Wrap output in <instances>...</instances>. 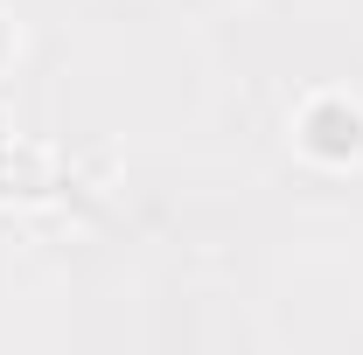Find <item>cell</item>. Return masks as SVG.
<instances>
[{
  "mask_svg": "<svg viewBox=\"0 0 363 355\" xmlns=\"http://www.w3.org/2000/svg\"><path fill=\"white\" fill-rule=\"evenodd\" d=\"M294 139H301V153H315L321 168H342V161L363 153V112L350 98H315V105L301 112Z\"/></svg>",
  "mask_w": 363,
  "mask_h": 355,
  "instance_id": "1",
  "label": "cell"
},
{
  "mask_svg": "<svg viewBox=\"0 0 363 355\" xmlns=\"http://www.w3.org/2000/svg\"><path fill=\"white\" fill-rule=\"evenodd\" d=\"M0 56H7V21H0Z\"/></svg>",
  "mask_w": 363,
  "mask_h": 355,
  "instance_id": "2",
  "label": "cell"
}]
</instances>
